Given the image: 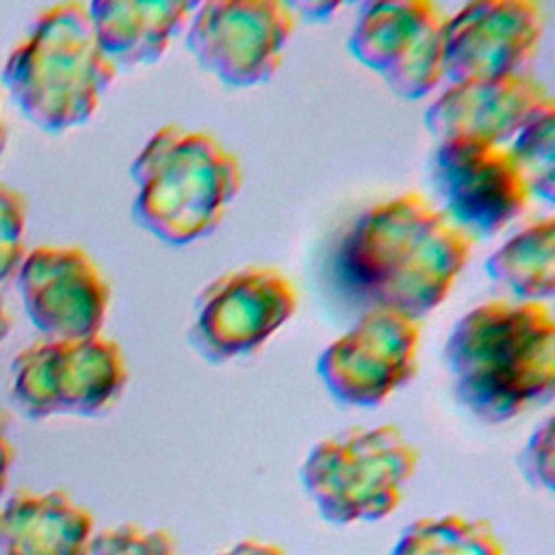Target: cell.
I'll list each match as a JSON object with an SVG mask.
<instances>
[{
  "label": "cell",
  "mask_w": 555,
  "mask_h": 555,
  "mask_svg": "<svg viewBox=\"0 0 555 555\" xmlns=\"http://www.w3.org/2000/svg\"><path fill=\"white\" fill-rule=\"evenodd\" d=\"M473 243L438 206L410 191L351 221L334 254V278L353 304L421 321L447 299Z\"/></svg>",
  "instance_id": "6da1fadb"
},
{
  "label": "cell",
  "mask_w": 555,
  "mask_h": 555,
  "mask_svg": "<svg viewBox=\"0 0 555 555\" xmlns=\"http://www.w3.org/2000/svg\"><path fill=\"white\" fill-rule=\"evenodd\" d=\"M444 364L464 408L486 423L509 421L553 397L555 321L544 304H479L451 327Z\"/></svg>",
  "instance_id": "7a4b0ae2"
},
{
  "label": "cell",
  "mask_w": 555,
  "mask_h": 555,
  "mask_svg": "<svg viewBox=\"0 0 555 555\" xmlns=\"http://www.w3.org/2000/svg\"><path fill=\"white\" fill-rule=\"evenodd\" d=\"M132 219L156 241L182 247L217 230L243 186L238 158L204 130L160 126L130 165Z\"/></svg>",
  "instance_id": "3957f363"
},
{
  "label": "cell",
  "mask_w": 555,
  "mask_h": 555,
  "mask_svg": "<svg viewBox=\"0 0 555 555\" xmlns=\"http://www.w3.org/2000/svg\"><path fill=\"white\" fill-rule=\"evenodd\" d=\"M418 453L395 425L353 427L319 442L301 470L306 490L325 518L349 522L388 514Z\"/></svg>",
  "instance_id": "277c9868"
},
{
  "label": "cell",
  "mask_w": 555,
  "mask_h": 555,
  "mask_svg": "<svg viewBox=\"0 0 555 555\" xmlns=\"http://www.w3.org/2000/svg\"><path fill=\"white\" fill-rule=\"evenodd\" d=\"M295 310L297 288L280 269L247 264L199 291L186 340L204 362L225 364L258 351Z\"/></svg>",
  "instance_id": "5b68a950"
},
{
  "label": "cell",
  "mask_w": 555,
  "mask_h": 555,
  "mask_svg": "<svg viewBox=\"0 0 555 555\" xmlns=\"http://www.w3.org/2000/svg\"><path fill=\"white\" fill-rule=\"evenodd\" d=\"M295 13L278 0L195 2L184 43L197 65L230 89L267 82L282 65Z\"/></svg>",
  "instance_id": "8992f818"
},
{
  "label": "cell",
  "mask_w": 555,
  "mask_h": 555,
  "mask_svg": "<svg viewBox=\"0 0 555 555\" xmlns=\"http://www.w3.org/2000/svg\"><path fill=\"white\" fill-rule=\"evenodd\" d=\"M447 13L427 0L366 2L347 52L401 100H423L442 80Z\"/></svg>",
  "instance_id": "52a82bcc"
},
{
  "label": "cell",
  "mask_w": 555,
  "mask_h": 555,
  "mask_svg": "<svg viewBox=\"0 0 555 555\" xmlns=\"http://www.w3.org/2000/svg\"><path fill=\"white\" fill-rule=\"evenodd\" d=\"M438 210L468 238H488L518 219L531 197L505 145L440 141L429 158Z\"/></svg>",
  "instance_id": "ba28073f"
},
{
  "label": "cell",
  "mask_w": 555,
  "mask_h": 555,
  "mask_svg": "<svg viewBox=\"0 0 555 555\" xmlns=\"http://www.w3.org/2000/svg\"><path fill=\"white\" fill-rule=\"evenodd\" d=\"M421 323L390 310H366L317 358L325 390L340 403L371 408L418 371Z\"/></svg>",
  "instance_id": "9c48e42d"
},
{
  "label": "cell",
  "mask_w": 555,
  "mask_h": 555,
  "mask_svg": "<svg viewBox=\"0 0 555 555\" xmlns=\"http://www.w3.org/2000/svg\"><path fill=\"white\" fill-rule=\"evenodd\" d=\"M546 28L533 0H477L444 22L442 76L449 85L525 74Z\"/></svg>",
  "instance_id": "30bf717a"
},
{
  "label": "cell",
  "mask_w": 555,
  "mask_h": 555,
  "mask_svg": "<svg viewBox=\"0 0 555 555\" xmlns=\"http://www.w3.org/2000/svg\"><path fill=\"white\" fill-rule=\"evenodd\" d=\"M37 72V111L54 128L87 121L115 67L102 54L87 7L65 4L41 28Z\"/></svg>",
  "instance_id": "8fae6325"
},
{
  "label": "cell",
  "mask_w": 555,
  "mask_h": 555,
  "mask_svg": "<svg viewBox=\"0 0 555 555\" xmlns=\"http://www.w3.org/2000/svg\"><path fill=\"white\" fill-rule=\"evenodd\" d=\"M548 104H553L551 93L529 74L453 82L425 108L423 124L436 143L507 145Z\"/></svg>",
  "instance_id": "7c38bea8"
},
{
  "label": "cell",
  "mask_w": 555,
  "mask_h": 555,
  "mask_svg": "<svg viewBox=\"0 0 555 555\" xmlns=\"http://www.w3.org/2000/svg\"><path fill=\"white\" fill-rule=\"evenodd\" d=\"M37 278L39 319L46 330L59 340L98 336L108 308V286L82 251H46Z\"/></svg>",
  "instance_id": "4fadbf2b"
},
{
  "label": "cell",
  "mask_w": 555,
  "mask_h": 555,
  "mask_svg": "<svg viewBox=\"0 0 555 555\" xmlns=\"http://www.w3.org/2000/svg\"><path fill=\"white\" fill-rule=\"evenodd\" d=\"M195 2L115 0L87 7L102 54L115 69L156 63L189 24Z\"/></svg>",
  "instance_id": "5bb4252c"
},
{
  "label": "cell",
  "mask_w": 555,
  "mask_h": 555,
  "mask_svg": "<svg viewBox=\"0 0 555 555\" xmlns=\"http://www.w3.org/2000/svg\"><path fill=\"white\" fill-rule=\"evenodd\" d=\"M483 271L518 304H544L555 293V219H533L496 247Z\"/></svg>",
  "instance_id": "9a60e30c"
},
{
  "label": "cell",
  "mask_w": 555,
  "mask_h": 555,
  "mask_svg": "<svg viewBox=\"0 0 555 555\" xmlns=\"http://www.w3.org/2000/svg\"><path fill=\"white\" fill-rule=\"evenodd\" d=\"M529 197L553 204L555 197V102L535 113L505 145Z\"/></svg>",
  "instance_id": "2e32d148"
},
{
  "label": "cell",
  "mask_w": 555,
  "mask_h": 555,
  "mask_svg": "<svg viewBox=\"0 0 555 555\" xmlns=\"http://www.w3.org/2000/svg\"><path fill=\"white\" fill-rule=\"evenodd\" d=\"M520 470L529 483L551 488L553 486V436H551V418H544L533 436L529 438L522 455Z\"/></svg>",
  "instance_id": "e0dca14e"
},
{
  "label": "cell",
  "mask_w": 555,
  "mask_h": 555,
  "mask_svg": "<svg viewBox=\"0 0 555 555\" xmlns=\"http://www.w3.org/2000/svg\"><path fill=\"white\" fill-rule=\"evenodd\" d=\"M291 11L295 13V17H306V20H314V22H325L330 20L340 4L338 2H297V4H288Z\"/></svg>",
  "instance_id": "ac0fdd59"
},
{
  "label": "cell",
  "mask_w": 555,
  "mask_h": 555,
  "mask_svg": "<svg viewBox=\"0 0 555 555\" xmlns=\"http://www.w3.org/2000/svg\"><path fill=\"white\" fill-rule=\"evenodd\" d=\"M230 555H280V551L275 548H267V546H256L251 542L241 544L236 551H232Z\"/></svg>",
  "instance_id": "d6986e66"
}]
</instances>
